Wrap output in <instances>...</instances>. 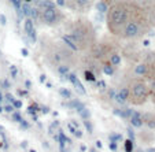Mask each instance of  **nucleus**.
I'll return each instance as SVG.
<instances>
[{
	"label": "nucleus",
	"mask_w": 155,
	"mask_h": 152,
	"mask_svg": "<svg viewBox=\"0 0 155 152\" xmlns=\"http://www.w3.org/2000/svg\"><path fill=\"white\" fill-rule=\"evenodd\" d=\"M41 48L45 63L59 76L68 77L70 70L77 64V52L66 47L62 41L56 43L54 40H43Z\"/></svg>",
	"instance_id": "obj_1"
},
{
	"label": "nucleus",
	"mask_w": 155,
	"mask_h": 152,
	"mask_svg": "<svg viewBox=\"0 0 155 152\" xmlns=\"http://www.w3.org/2000/svg\"><path fill=\"white\" fill-rule=\"evenodd\" d=\"M139 6H140L139 0H121L113 4L106 12V26L108 33L120 38L128 22L137 12Z\"/></svg>",
	"instance_id": "obj_2"
},
{
	"label": "nucleus",
	"mask_w": 155,
	"mask_h": 152,
	"mask_svg": "<svg viewBox=\"0 0 155 152\" xmlns=\"http://www.w3.org/2000/svg\"><path fill=\"white\" fill-rule=\"evenodd\" d=\"M66 33L76 41L80 51H89L97 41L96 29L87 18H76L68 25Z\"/></svg>",
	"instance_id": "obj_3"
},
{
	"label": "nucleus",
	"mask_w": 155,
	"mask_h": 152,
	"mask_svg": "<svg viewBox=\"0 0 155 152\" xmlns=\"http://www.w3.org/2000/svg\"><path fill=\"white\" fill-rule=\"evenodd\" d=\"M38 19L45 26L55 27L64 21V14L61 11L55 2L52 0H41L38 3Z\"/></svg>",
	"instance_id": "obj_4"
},
{
	"label": "nucleus",
	"mask_w": 155,
	"mask_h": 152,
	"mask_svg": "<svg viewBox=\"0 0 155 152\" xmlns=\"http://www.w3.org/2000/svg\"><path fill=\"white\" fill-rule=\"evenodd\" d=\"M117 40H120L115 36H111L110 38H103V40H97L95 43V45L88 51L89 55L92 58H95L97 62H100V64L104 63V62L108 60L110 55H113L114 52L118 51V43Z\"/></svg>",
	"instance_id": "obj_5"
},
{
	"label": "nucleus",
	"mask_w": 155,
	"mask_h": 152,
	"mask_svg": "<svg viewBox=\"0 0 155 152\" xmlns=\"http://www.w3.org/2000/svg\"><path fill=\"white\" fill-rule=\"evenodd\" d=\"M129 99L128 102L133 105H141L150 97V86L146 78H133L129 79Z\"/></svg>",
	"instance_id": "obj_6"
},
{
	"label": "nucleus",
	"mask_w": 155,
	"mask_h": 152,
	"mask_svg": "<svg viewBox=\"0 0 155 152\" xmlns=\"http://www.w3.org/2000/svg\"><path fill=\"white\" fill-rule=\"evenodd\" d=\"M96 0H66V8L77 14H87L92 10Z\"/></svg>",
	"instance_id": "obj_7"
},
{
	"label": "nucleus",
	"mask_w": 155,
	"mask_h": 152,
	"mask_svg": "<svg viewBox=\"0 0 155 152\" xmlns=\"http://www.w3.org/2000/svg\"><path fill=\"white\" fill-rule=\"evenodd\" d=\"M148 60L151 62V69H150V73L146 77V79H148L147 82H148V86H150V97L155 103V62L151 58Z\"/></svg>",
	"instance_id": "obj_8"
},
{
	"label": "nucleus",
	"mask_w": 155,
	"mask_h": 152,
	"mask_svg": "<svg viewBox=\"0 0 155 152\" xmlns=\"http://www.w3.org/2000/svg\"><path fill=\"white\" fill-rule=\"evenodd\" d=\"M24 30L26 33V36L30 38L32 43H36L37 41V33H36V29H35V24H33V19L29 17H26L24 22Z\"/></svg>",
	"instance_id": "obj_9"
},
{
	"label": "nucleus",
	"mask_w": 155,
	"mask_h": 152,
	"mask_svg": "<svg viewBox=\"0 0 155 152\" xmlns=\"http://www.w3.org/2000/svg\"><path fill=\"white\" fill-rule=\"evenodd\" d=\"M66 78H68L69 81H70L71 84H73L74 89H76V92H77V93H78V95H81V96H84V95L87 93V92H85L84 85L81 84V81H80V79H78V77H77L74 73H69Z\"/></svg>",
	"instance_id": "obj_10"
},
{
	"label": "nucleus",
	"mask_w": 155,
	"mask_h": 152,
	"mask_svg": "<svg viewBox=\"0 0 155 152\" xmlns=\"http://www.w3.org/2000/svg\"><path fill=\"white\" fill-rule=\"evenodd\" d=\"M152 129H147V130H143V132L139 133V140L144 144V145H150L155 141V134L151 132Z\"/></svg>",
	"instance_id": "obj_11"
},
{
	"label": "nucleus",
	"mask_w": 155,
	"mask_h": 152,
	"mask_svg": "<svg viewBox=\"0 0 155 152\" xmlns=\"http://www.w3.org/2000/svg\"><path fill=\"white\" fill-rule=\"evenodd\" d=\"M61 41L63 43L66 47H69L71 51H74V52H80V48H78V45L76 44V41L73 40V38L70 37V36L68 34V33H64V34H62V37H61Z\"/></svg>",
	"instance_id": "obj_12"
},
{
	"label": "nucleus",
	"mask_w": 155,
	"mask_h": 152,
	"mask_svg": "<svg viewBox=\"0 0 155 152\" xmlns=\"http://www.w3.org/2000/svg\"><path fill=\"white\" fill-rule=\"evenodd\" d=\"M129 119H130V125L135 126V128H141V126L144 125V119H143V117L140 115V112L133 111V114H132V117L129 118Z\"/></svg>",
	"instance_id": "obj_13"
},
{
	"label": "nucleus",
	"mask_w": 155,
	"mask_h": 152,
	"mask_svg": "<svg viewBox=\"0 0 155 152\" xmlns=\"http://www.w3.org/2000/svg\"><path fill=\"white\" fill-rule=\"evenodd\" d=\"M63 105L64 107H68V108H73V110L78 111V110H81L85 104L82 102H80V100H69V102L63 103Z\"/></svg>",
	"instance_id": "obj_14"
},
{
	"label": "nucleus",
	"mask_w": 155,
	"mask_h": 152,
	"mask_svg": "<svg viewBox=\"0 0 155 152\" xmlns=\"http://www.w3.org/2000/svg\"><path fill=\"white\" fill-rule=\"evenodd\" d=\"M115 66H113L110 62H104V63H102V71L106 74V76H114L115 73Z\"/></svg>",
	"instance_id": "obj_15"
},
{
	"label": "nucleus",
	"mask_w": 155,
	"mask_h": 152,
	"mask_svg": "<svg viewBox=\"0 0 155 152\" xmlns=\"http://www.w3.org/2000/svg\"><path fill=\"white\" fill-rule=\"evenodd\" d=\"M107 62H110V63L113 64V66H115V67H118L121 64V62H122V58H121V55L118 53V51L117 52H114L113 55H110V58H108V60Z\"/></svg>",
	"instance_id": "obj_16"
},
{
	"label": "nucleus",
	"mask_w": 155,
	"mask_h": 152,
	"mask_svg": "<svg viewBox=\"0 0 155 152\" xmlns=\"http://www.w3.org/2000/svg\"><path fill=\"white\" fill-rule=\"evenodd\" d=\"M143 119H144V123H146L150 129H155V114L146 115V117H143Z\"/></svg>",
	"instance_id": "obj_17"
},
{
	"label": "nucleus",
	"mask_w": 155,
	"mask_h": 152,
	"mask_svg": "<svg viewBox=\"0 0 155 152\" xmlns=\"http://www.w3.org/2000/svg\"><path fill=\"white\" fill-rule=\"evenodd\" d=\"M114 114L121 118H130L133 111H130V110H114Z\"/></svg>",
	"instance_id": "obj_18"
},
{
	"label": "nucleus",
	"mask_w": 155,
	"mask_h": 152,
	"mask_svg": "<svg viewBox=\"0 0 155 152\" xmlns=\"http://www.w3.org/2000/svg\"><path fill=\"white\" fill-rule=\"evenodd\" d=\"M10 2H11V4L14 6V8L18 11V14L24 17V14H22V10H21V8H22V0H10Z\"/></svg>",
	"instance_id": "obj_19"
},
{
	"label": "nucleus",
	"mask_w": 155,
	"mask_h": 152,
	"mask_svg": "<svg viewBox=\"0 0 155 152\" xmlns=\"http://www.w3.org/2000/svg\"><path fill=\"white\" fill-rule=\"evenodd\" d=\"M77 112L80 114V117H81L82 119H89V117H91V112H89V110H88L85 105L81 108V110H78Z\"/></svg>",
	"instance_id": "obj_20"
},
{
	"label": "nucleus",
	"mask_w": 155,
	"mask_h": 152,
	"mask_svg": "<svg viewBox=\"0 0 155 152\" xmlns=\"http://www.w3.org/2000/svg\"><path fill=\"white\" fill-rule=\"evenodd\" d=\"M84 77H85V79H87V81H89V82H95V81H96V77H95L94 71H91V70H84Z\"/></svg>",
	"instance_id": "obj_21"
},
{
	"label": "nucleus",
	"mask_w": 155,
	"mask_h": 152,
	"mask_svg": "<svg viewBox=\"0 0 155 152\" xmlns=\"http://www.w3.org/2000/svg\"><path fill=\"white\" fill-rule=\"evenodd\" d=\"M125 151L126 152L135 151V144H133V140H132V138H128V140L125 141Z\"/></svg>",
	"instance_id": "obj_22"
},
{
	"label": "nucleus",
	"mask_w": 155,
	"mask_h": 152,
	"mask_svg": "<svg viewBox=\"0 0 155 152\" xmlns=\"http://www.w3.org/2000/svg\"><path fill=\"white\" fill-rule=\"evenodd\" d=\"M59 95H61L62 97H64V99H71V92L69 91L68 88H61L59 89Z\"/></svg>",
	"instance_id": "obj_23"
},
{
	"label": "nucleus",
	"mask_w": 155,
	"mask_h": 152,
	"mask_svg": "<svg viewBox=\"0 0 155 152\" xmlns=\"http://www.w3.org/2000/svg\"><path fill=\"white\" fill-rule=\"evenodd\" d=\"M84 125H85V129H87L89 133L94 132V126H92V123L89 122V119H84Z\"/></svg>",
	"instance_id": "obj_24"
},
{
	"label": "nucleus",
	"mask_w": 155,
	"mask_h": 152,
	"mask_svg": "<svg viewBox=\"0 0 155 152\" xmlns=\"http://www.w3.org/2000/svg\"><path fill=\"white\" fill-rule=\"evenodd\" d=\"M121 137H122V136L118 134V133H111L108 138H110V141H117V140H121Z\"/></svg>",
	"instance_id": "obj_25"
},
{
	"label": "nucleus",
	"mask_w": 155,
	"mask_h": 152,
	"mask_svg": "<svg viewBox=\"0 0 155 152\" xmlns=\"http://www.w3.org/2000/svg\"><path fill=\"white\" fill-rule=\"evenodd\" d=\"M100 2H103V3L106 4V6H108V7H111L113 4H115V3H118V2H121V0H100Z\"/></svg>",
	"instance_id": "obj_26"
},
{
	"label": "nucleus",
	"mask_w": 155,
	"mask_h": 152,
	"mask_svg": "<svg viewBox=\"0 0 155 152\" xmlns=\"http://www.w3.org/2000/svg\"><path fill=\"white\" fill-rule=\"evenodd\" d=\"M12 119L14 121H18V122H21V121H22V117H21V114L19 112H14V114H12Z\"/></svg>",
	"instance_id": "obj_27"
},
{
	"label": "nucleus",
	"mask_w": 155,
	"mask_h": 152,
	"mask_svg": "<svg viewBox=\"0 0 155 152\" xmlns=\"http://www.w3.org/2000/svg\"><path fill=\"white\" fill-rule=\"evenodd\" d=\"M58 7H66V0H55Z\"/></svg>",
	"instance_id": "obj_28"
},
{
	"label": "nucleus",
	"mask_w": 155,
	"mask_h": 152,
	"mask_svg": "<svg viewBox=\"0 0 155 152\" xmlns=\"http://www.w3.org/2000/svg\"><path fill=\"white\" fill-rule=\"evenodd\" d=\"M108 147H110V149H111V151H117V143H115V141H110V144H108Z\"/></svg>",
	"instance_id": "obj_29"
},
{
	"label": "nucleus",
	"mask_w": 155,
	"mask_h": 152,
	"mask_svg": "<svg viewBox=\"0 0 155 152\" xmlns=\"http://www.w3.org/2000/svg\"><path fill=\"white\" fill-rule=\"evenodd\" d=\"M12 105H14L15 108H21L22 107V102H21V100H14V102H12Z\"/></svg>",
	"instance_id": "obj_30"
},
{
	"label": "nucleus",
	"mask_w": 155,
	"mask_h": 152,
	"mask_svg": "<svg viewBox=\"0 0 155 152\" xmlns=\"http://www.w3.org/2000/svg\"><path fill=\"white\" fill-rule=\"evenodd\" d=\"M19 123H21V125H22V128H24V129H29V123H28L26 121H24V119H22Z\"/></svg>",
	"instance_id": "obj_31"
},
{
	"label": "nucleus",
	"mask_w": 155,
	"mask_h": 152,
	"mask_svg": "<svg viewBox=\"0 0 155 152\" xmlns=\"http://www.w3.org/2000/svg\"><path fill=\"white\" fill-rule=\"evenodd\" d=\"M0 24L2 25H6V17L3 14H0Z\"/></svg>",
	"instance_id": "obj_32"
},
{
	"label": "nucleus",
	"mask_w": 155,
	"mask_h": 152,
	"mask_svg": "<svg viewBox=\"0 0 155 152\" xmlns=\"http://www.w3.org/2000/svg\"><path fill=\"white\" fill-rule=\"evenodd\" d=\"M128 133H129V138H132V140H135V133L132 132V129H128Z\"/></svg>",
	"instance_id": "obj_33"
},
{
	"label": "nucleus",
	"mask_w": 155,
	"mask_h": 152,
	"mask_svg": "<svg viewBox=\"0 0 155 152\" xmlns=\"http://www.w3.org/2000/svg\"><path fill=\"white\" fill-rule=\"evenodd\" d=\"M10 70H11L12 77H15V76H17V67H15V66H11V69H10Z\"/></svg>",
	"instance_id": "obj_34"
},
{
	"label": "nucleus",
	"mask_w": 155,
	"mask_h": 152,
	"mask_svg": "<svg viewBox=\"0 0 155 152\" xmlns=\"http://www.w3.org/2000/svg\"><path fill=\"white\" fill-rule=\"evenodd\" d=\"M74 136H76L77 138H81V137H82V133H81V130H80V129H77V132H76V134H74Z\"/></svg>",
	"instance_id": "obj_35"
},
{
	"label": "nucleus",
	"mask_w": 155,
	"mask_h": 152,
	"mask_svg": "<svg viewBox=\"0 0 155 152\" xmlns=\"http://www.w3.org/2000/svg\"><path fill=\"white\" fill-rule=\"evenodd\" d=\"M97 86H100V88H104V86H106L104 81H102V79H100V81H99V82H97Z\"/></svg>",
	"instance_id": "obj_36"
},
{
	"label": "nucleus",
	"mask_w": 155,
	"mask_h": 152,
	"mask_svg": "<svg viewBox=\"0 0 155 152\" xmlns=\"http://www.w3.org/2000/svg\"><path fill=\"white\" fill-rule=\"evenodd\" d=\"M12 110H14V105H7V107H6V111H8V112H11L12 111Z\"/></svg>",
	"instance_id": "obj_37"
},
{
	"label": "nucleus",
	"mask_w": 155,
	"mask_h": 152,
	"mask_svg": "<svg viewBox=\"0 0 155 152\" xmlns=\"http://www.w3.org/2000/svg\"><path fill=\"white\" fill-rule=\"evenodd\" d=\"M18 95H21V96H26V91H21V89H19V91H18Z\"/></svg>",
	"instance_id": "obj_38"
},
{
	"label": "nucleus",
	"mask_w": 155,
	"mask_h": 152,
	"mask_svg": "<svg viewBox=\"0 0 155 152\" xmlns=\"http://www.w3.org/2000/svg\"><path fill=\"white\" fill-rule=\"evenodd\" d=\"M6 97H7V100H8V102H11V103H12V102H14V97H12V96H11V95H7V96H6Z\"/></svg>",
	"instance_id": "obj_39"
},
{
	"label": "nucleus",
	"mask_w": 155,
	"mask_h": 152,
	"mask_svg": "<svg viewBox=\"0 0 155 152\" xmlns=\"http://www.w3.org/2000/svg\"><path fill=\"white\" fill-rule=\"evenodd\" d=\"M45 79H47V77L44 76V74H41V76H40V81L41 82H45Z\"/></svg>",
	"instance_id": "obj_40"
},
{
	"label": "nucleus",
	"mask_w": 155,
	"mask_h": 152,
	"mask_svg": "<svg viewBox=\"0 0 155 152\" xmlns=\"http://www.w3.org/2000/svg\"><path fill=\"white\" fill-rule=\"evenodd\" d=\"M96 148H99V149L102 148V141H99V140L96 141Z\"/></svg>",
	"instance_id": "obj_41"
},
{
	"label": "nucleus",
	"mask_w": 155,
	"mask_h": 152,
	"mask_svg": "<svg viewBox=\"0 0 155 152\" xmlns=\"http://www.w3.org/2000/svg\"><path fill=\"white\" fill-rule=\"evenodd\" d=\"M143 45H144V47H148V45H150V41L148 40H144L143 41Z\"/></svg>",
	"instance_id": "obj_42"
},
{
	"label": "nucleus",
	"mask_w": 155,
	"mask_h": 152,
	"mask_svg": "<svg viewBox=\"0 0 155 152\" xmlns=\"http://www.w3.org/2000/svg\"><path fill=\"white\" fill-rule=\"evenodd\" d=\"M22 55H24V56H28V50H25V48H22Z\"/></svg>",
	"instance_id": "obj_43"
},
{
	"label": "nucleus",
	"mask_w": 155,
	"mask_h": 152,
	"mask_svg": "<svg viewBox=\"0 0 155 152\" xmlns=\"http://www.w3.org/2000/svg\"><path fill=\"white\" fill-rule=\"evenodd\" d=\"M141 2H146V3H155V0H141Z\"/></svg>",
	"instance_id": "obj_44"
},
{
	"label": "nucleus",
	"mask_w": 155,
	"mask_h": 152,
	"mask_svg": "<svg viewBox=\"0 0 155 152\" xmlns=\"http://www.w3.org/2000/svg\"><path fill=\"white\" fill-rule=\"evenodd\" d=\"M147 152H155V148H148L147 149Z\"/></svg>",
	"instance_id": "obj_45"
},
{
	"label": "nucleus",
	"mask_w": 155,
	"mask_h": 152,
	"mask_svg": "<svg viewBox=\"0 0 155 152\" xmlns=\"http://www.w3.org/2000/svg\"><path fill=\"white\" fill-rule=\"evenodd\" d=\"M25 84H26V86H28V88H29L30 85H32V84H30V81H29V79H28V81H26V82H25Z\"/></svg>",
	"instance_id": "obj_46"
},
{
	"label": "nucleus",
	"mask_w": 155,
	"mask_h": 152,
	"mask_svg": "<svg viewBox=\"0 0 155 152\" xmlns=\"http://www.w3.org/2000/svg\"><path fill=\"white\" fill-rule=\"evenodd\" d=\"M151 59L155 62V52H154V53H151Z\"/></svg>",
	"instance_id": "obj_47"
},
{
	"label": "nucleus",
	"mask_w": 155,
	"mask_h": 152,
	"mask_svg": "<svg viewBox=\"0 0 155 152\" xmlns=\"http://www.w3.org/2000/svg\"><path fill=\"white\" fill-rule=\"evenodd\" d=\"M80 149H81V152H84L87 148H85V145H81V148H80Z\"/></svg>",
	"instance_id": "obj_48"
},
{
	"label": "nucleus",
	"mask_w": 155,
	"mask_h": 152,
	"mask_svg": "<svg viewBox=\"0 0 155 152\" xmlns=\"http://www.w3.org/2000/svg\"><path fill=\"white\" fill-rule=\"evenodd\" d=\"M26 145H28V143H26V141H24V143H22V147H24V148H26Z\"/></svg>",
	"instance_id": "obj_49"
},
{
	"label": "nucleus",
	"mask_w": 155,
	"mask_h": 152,
	"mask_svg": "<svg viewBox=\"0 0 155 152\" xmlns=\"http://www.w3.org/2000/svg\"><path fill=\"white\" fill-rule=\"evenodd\" d=\"M22 2H25V3H32L33 0H22Z\"/></svg>",
	"instance_id": "obj_50"
},
{
	"label": "nucleus",
	"mask_w": 155,
	"mask_h": 152,
	"mask_svg": "<svg viewBox=\"0 0 155 152\" xmlns=\"http://www.w3.org/2000/svg\"><path fill=\"white\" fill-rule=\"evenodd\" d=\"M29 152H36V151H35V149H30V151H29Z\"/></svg>",
	"instance_id": "obj_51"
},
{
	"label": "nucleus",
	"mask_w": 155,
	"mask_h": 152,
	"mask_svg": "<svg viewBox=\"0 0 155 152\" xmlns=\"http://www.w3.org/2000/svg\"><path fill=\"white\" fill-rule=\"evenodd\" d=\"M0 102H2V95H0Z\"/></svg>",
	"instance_id": "obj_52"
}]
</instances>
